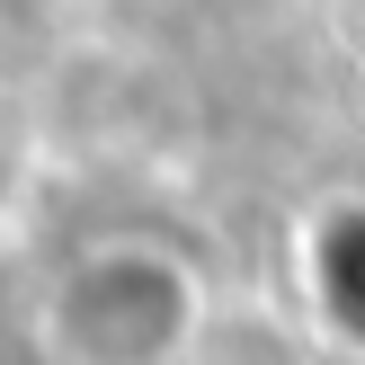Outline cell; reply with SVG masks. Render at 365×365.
Instances as JSON below:
<instances>
[{"instance_id": "1", "label": "cell", "mask_w": 365, "mask_h": 365, "mask_svg": "<svg viewBox=\"0 0 365 365\" xmlns=\"http://www.w3.org/2000/svg\"><path fill=\"white\" fill-rule=\"evenodd\" d=\"M214 330V294L170 241H89L45 285V365H187Z\"/></svg>"}]
</instances>
